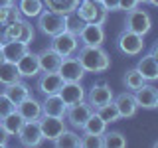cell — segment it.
Wrapping results in <instances>:
<instances>
[{
  "mask_svg": "<svg viewBox=\"0 0 158 148\" xmlns=\"http://www.w3.org/2000/svg\"><path fill=\"white\" fill-rule=\"evenodd\" d=\"M38 61H40V71L42 73H52V71H57L59 63H61V56L56 53L52 47H46L44 51L38 53Z\"/></svg>",
  "mask_w": 158,
  "mask_h": 148,
  "instance_id": "obj_21",
  "label": "cell"
},
{
  "mask_svg": "<svg viewBox=\"0 0 158 148\" xmlns=\"http://www.w3.org/2000/svg\"><path fill=\"white\" fill-rule=\"evenodd\" d=\"M57 73L63 77V81H81L85 75V69L81 67V63L77 61V57H61V63L57 67Z\"/></svg>",
  "mask_w": 158,
  "mask_h": 148,
  "instance_id": "obj_10",
  "label": "cell"
},
{
  "mask_svg": "<svg viewBox=\"0 0 158 148\" xmlns=\"http://www.w3.org/2000/svg\"><path fill=\"white\" fill-rule=\"evenodd\" d=\"M152 28V18L146 10L142 8H132L127 12V18H125V30L128 32H135L138 36H146Z\"/></svg>",
  "mask_w": 158,
  "mask_h": 148,
  "instance_id": "obj_4",
  "label": "cell"
},
{
  "mask_svg": "<svg viewBox=\"0 0 158 148\" xmlns=\"http://www.w3.org/2000/svg\"><path fill=\"white\" fill-rule=\"evenodd\" d=\"M4 95H6L14 105H18L20 101H24L26 97H30V87L22 81H16V83H10V85H4Z\"/></svg>",
  "mask_w": 158,
  "mask_h": 148,
  "instance_id": "obj_23",
  "label": "cell"
},
{
  "mask_svg": "<svg viewBox=\"0 0 158 148\" xmlns=\"http://www.w3.org/2000/svg\"><path fill=\"white\" fill-rule=\"evenodd\" d=\"M101 4L107 12H117L118 10V0H101Z\"/></svg>",
  "mask_w": 158,
  "mask_h": 148,
  "instance_id": "obj_37",
  "label": "cell"
},
{
  "mask_svg": "<svg viewBox=\"0 0 158 148\" xmlns=\"http://www.w3.org/2000/svg\"><path fill=\"white\" fill-rule=\"evenodd\" d=\"M10 4H14V0H0V6H10Z\"/></svg>",
  "mask_w": 158,
  "mask_h": 148,
  "instance_id": "obj_40",
  "label": "cell"
},
{
  "mask_svg": "<svg viewBox=\"0 0 158 148\" xmlns=\"http://www.w3.org/2000/svg\"><path fill=\"white\" fill-rule=\"evenodd\" d=\"M34 36H36V32H34V26L28 22V20H22L20 22V36H18V42L22 43H32L34 42Z\"/></svg>",
  "mask_w": 158,
  "mask_h": 148,
  "instance_id": "obj_33",
  "label": "cell"
},
{
  "mask_svg": "<svg viewBox=\"0 0 158 148\" xmlns=\"http://www.w3.org/2000/svg\"><path fill=\"white\" fill-rule=\"evenodd\" d=\"M91 115H93V107L89 105L85 99H83V101H79V103H75V105H69L65 109V117H67L69 125L75 126V128H83L85 121Z\"/></svg>",
  "mask_w": 158,
  "mask_h": 148,
  "instance_id": "obj_8",
  "label": "cell"
},
{
  "mask_svg": "<svg viewBox=\"0 0 158 148\" xmlns=\"http://www.w3.org/2000/svg\"><path fill=\"white\" fill-rule=\"evenodd\" d=\"M113 103L117 105L118 109V115H121V118H131V117H135L136 115V101H135V95L132 93H121V95H117V97H113Z\"/></svg>",
  "mask_w": 158,
  "mask_h": 148,
  "instance_id": "obj_19",
  "label": "cell"
},
{
  "mask_svg": "<svg viewBox=\"0 0 158 148\" xmlns=\"http://www.w3.org/2000/svg\"><path fill=\"white\" fill-rule=\"evenodd\" d=\"M79 20H81L83 24H97V26H103L107 20V10L103 8L101 2H97V0H81V2L77 4L75 8Z\"/></svg>",
  "mask_w": 158,
  "mask_h": 148,
  "instance_id": "obj_3",
  "label": "cell"
},
{
  "mask_svg": "<svg viewBox=\"0 0 158 148\" xmlns=\"http://www.w3.org/2000/svg\"><path fill=\"white\" fill-rule=\"evenodd\" d=\"M4 61V56H2V49H0V63Z\"/></svg>",
  "mask_w": 158,
  "mask_h": 148,
  "instance_id": "obj_41",
  "label": "cell"
},
{
  "mask_svg": "<svg viewBox=\"0 0 158 148\" xmlns=\"http://www.w3.org/2000/svg\"><path fill=\"white\" fill-rule=\"evenodd\" d=\"M97 2H101V0H97Z\"/></svg>",
  "mask_w": 158,
  "mask_h": 148,
  "instance_id": "obj_42",
  "label": "cell"
},
{
  "mask_svg": "<svg viewBox=\"0 0 158 148\" xmlns=\"http://www.w3.org/2000/svg\"><path fill=\"white\" fill-rule=\"evenodd\" d=\"M136 6H138V0H118V10H125V12L136 8Z\"/></svg>",
  "mask_w": 158,
  "mask_h": 148,
  "instance_id": "obj_36",
  "label": "cell"
},
{
  "mask_svg": "<svg viewBox=\"0 0 158 148\" xmlns=\"http://www.w3.org/2000/svg\"><path fill=\"white\" fill-rule=\"evenodd\" d=\"M136 71L142 75V79L144 81H156L158 79V59L154 53H146V56H142L140 59H138L136 63Z\"/></svg>",
  "mask_w": 158,
  "mask_h": 148,
  "instance_id": "obj_15",
  "label": "cell"
},
{
  "mask_svg": "<svg viewBox=\"0 0 158 148\" xmlns=\"http://www.w3.org/2000/svg\"><path fill=\"white\" fill-rule=\"evenodd\" d=\"M63 77L59 75L57 71H52V73H44L42 77L38 79V91L44 93V95H56L59 93V89L63 87Z\"/></svg>",
  "mask_w": 158,
  "mask_h": 148,
  "instance_id": "obj_17",
  "label": "cell"
},
{
  "mask_svg": "<svg viewBox=\"0 0 158 148\" xmlns=\"http://www.w3.org/2000/svg\"><path fill=\"white\" fill-rule=\"evenodd\" d=\"M0 49H2V56H4L6 61H14V63H16L30 47H28V43H22V42H18V39H12V42L0 43Z\"/></svg>",
  "mask_w": 158,
  "mask_h": 148,
  "instance_id": "obj_22",
  "label": "cell"
},
{
  "mask_svg": "<svg viewBox=\"0 0 158 148\" xmlns=\"http://www.w3.org/2000/svg\"><path fill=\"white\" fill-rule=\"evenodd\" d=\"M113 97H115V93H113V89L109 87L107 83H95L87 93V103L93 107V111H95L97 107L111 103Z\"/></svg>",
  "mask_w": 158,
  "mask_h": 148,
  "instance_id": "obj_12",
  "label": "cell"
},
{
  "mask_svg": "<svg viewBox=\"0 0 158 148\" xmlns=\"http://www.w3.org/2000/svg\"><path fill=\"white\" fill-rule=\"evenodd\" d=\"M20 77H36L40 73V61H38V53H32L28 49L22 57L16 61Z\"/></svg>",
  "mask_w": 158,
  "mask_h": 148,
  "instance_id": "obj_18",
  "label": "cell"
},
{
  "mask_svg": "<svg viewBox=\"0 0 158 148\" xmlns=\"http://www.w3.org/2000/svg\"><path fill=\"white\" fill-rule=\"evenodd\" d=\"M123 81H125L127 89H132V91H136V89L140 87L142 83H144V79H142V75L136 71V67H135V69H128V71L125 73V79H123Z\"/></svg>",
  "mask_w": 158,
  "mask_h": 148,
  "instance_id": "obj_32",
  "label": "cell"
},
{
  "mask_svg": "<svg viewBox=\"0 0 158 148\" xmlns=\"http://www.w3.org/2000/svg\"><path fill=\"white\" fill-rule=\"evenodd\" d=\"M103 146L105 148H125L127 146V138L123 136V132H117V130H105L103 132Z\"/></svg>",
  "mask_w": 158,
  "mask_h": 148,
  "instance_id": "obj_30",
  "label": "cell"
},
{
  "mask_svg": "<svg viewBox=\"0 0 158 148\" xmlns=\"http://www.w3.org/2000/svg\"><path fill=\"white\" fill-rule=\"evenodd\" d=\"M14 109H16V105H14V103L4 95V91H2V93H0V118H4L6 115H10Z\"/></svg>",
  "mask_w": 158,
  "mask_h": 148,
  "instance_id": "obj_35",
  "label": "cell"
},
{
  "mask_svg": "<svg viewBox=\"0 0 158 148\" xmlns=\"http://www.w3.org/2000/svg\"><path fill=\"white\" fill-rule=\"evenodd\" d=\"M38 28H40L42 34L53 38V36H57V34L69 30V16L67 14L53 12V10H44L38 16Z\"/></svg>",
  "mask_w": 158,
  "mask_h": 148,
  "instance_id": "obj_2",
  "label": "cell"
},
{
  "mask_svg": "<svg viewBox=\"0 0 158 148\" xmlns=\"http://www.w3.org/2000/svg\"><path fill=\"white\" fill-rule=\"evenodd\" d=\"M95 113L107 122V125H111V122H117L118 118H121V115H118V109H117V105H115L113 101H111V103H107V105L97 107V109H95Z\"/></svg>",
  "mask_w": 158,
  "mask_h": 148,
  "instance_id": "obj_29",
  "label": "cell"
},
{
  "mask_svg": "<svg viewBox=\"0 0 158 148\" xmlns=\"http://www.w3.org/2000/svg\"><path fill=\"white\" fill-rule=\"evenodd\" d=\"M135 101H136V105L140 109H146V111L156 109L158 107V91H156V87L144 81L135 91Z\"/></svg>",
  "mask_w": 158,
  "mask_h": 148,
  "instance_id": "obj_11",
  "label": "cell"
},
{
  "mask_svg": "<svg viewBox=\"0 0 158 148\" xmlns=\"http://www.w3.org/2000/svg\"><path fill=\"white\" fill-rule=\"evenodd\" d=\"M18 138H20V144L26 148H36L42 144L44 138H42V130H40L38 121H24V125L18 132Z\"/></svg>",
  "mask_w": 158,
  "mask_h": 148,
  "instance_id": "obj_9",
  "label": "cell"
},
{
  "mask_svg": "<svg viewBox=\"0 0 158 148\" xmlns=\"http://www.w3.org/2000/svg\"><path fill=\"white\" fill-rule=\"evenodd\" d=\"M57 95L61 97V101L69 107V105H75V103L85 99V89L81 87V81H65Z\"/></svg>",
  "mask_w": 158,
  "mask_h": 148,
  "instance_id": "obj_14",
  "label": "cell"
},
{
  "mask_svg": "<svg viewBox=\"0 0 158 148\" xmlns=\"http://www.w3.org/2000/svg\"><path fill=\"white\" fill-rule=\"evenodd\" d=\"M65 109L67 105L61 101V97L57 95H46V99L42 101V115L49 117H65Z\"/></svg>",
  "mask_w": 158,
  "mask_h": 148,
  "instance_id": "obj_20",
  "label": "cell"
},
{
  "mask_svg": "<svg viewBox=\"0 0 158 148\" xmlns=\"http://www.w3.org/2000/svg\"><path fill=\"white\" fill-rule=\"evenodd\" d=\"M101 136H99V134H89V132H83V134L79 136V146H83V148H101L103 146V138Z\"/></svg>",
  "mask_w": 158,
  "mask_h": 148,
  "instance_id": "obj_34",
  "label": "cell"
},
{
  "mask_svg": "<svg viewBox=\"0 0 158 148\" xmlns=\"http://www.w3.org/2000/svg\"><path fill=\"white\" fill-rule=\"evenodd\" d=\"M0 125L4 126V130H6L10 136H18L20 128H22V125H24V118L20 117L16 113V109H14L10 115H6L4 118H0Z\"/></svg>",
  "mask_w": 158,
  "mask_h": 148,
  "instance_id": "obj_27",
  "label": "cell"
},
{
  "mask_svg": "<svg viewBox=\"0 0 158 148\" xmlns=\"http://www.w3.org/2000/svg\"><path fill=\"white\" fill-rule=\"evenodd\" d=\"M16 113L24 121H38V118L42 117V103L30 95L16 105Z\"/></svg>",
  "mask_w": 158,
  "mask_h": 148,
  "instance_id": "obj_16",
  "label": "cell"
},
{
  "mask_svg": "<svg viewBox=\"0 0 158 148\" xmlns=\"http://www.w3.org/2000/svg\"><path fill=\"white\" fill-rule=\"evenodd\" d=\"M8 138H10V134L4 130V126L0 125V146H6L8 144Z\"/></svg>",
  "mask_w": 158,
  "mask_h": 148,
  "instance_id": "obj_38",
  "label": "cell"
},
{
  "mask_svg": "<svg viewBox=\"0 0 158 148\" xmlns=\"http://www.w3.org/2000/svg\"><path fill=\"white\" fill-rule=\"evenodd\" d=\"M40 130H42V138L44 140L53 142L56 138L65 130V122H63V117H49V115H42L38 118Z\"/></svg>",
  "mask_w": 158,
  "mask_h": 148,
  "instance_id": "obj_7",
  "label": "cell"
},
{
  "mask_svg": "<svg viewBox=\"0 0 158 148\" xmlns=\"http://www.w3.org/2000/svg\"><path fill=\"white\" fill-rule=\"evenodd\" d=\"M75 57L85 73H103L111 67V57L101 46H83Z\"/></svg>",
  "mask_w": 158,
  "mask_h": 148,
  "instance_id": "obj_1",
  "label": "cell"
},
{
  "mask_svg": "<svg viewBox=\"0 0 158 148\" xmlns=\"http://www.w3.org/2000/svg\"><path fill=\"white\" fill-rule=\"evenodd\" d=\"M49 47H52L56 53H59L61 57L73 56V53L77 51V47H79V38H77L75 32H71V30H65V32H61V34H57V36L52 38V43H49Z\"/></svg>",
  "mask_w": 158,
  "mask_h": 148,
  "instance_id": "obj_5",
  "label": "cell"
},
{
  "mask_svg": "<svg viewBox=\"0 0 158 148\" xmlns=\"http://www.w3.org/2000/svg\"><path fill=\"white\" fill-rule=\"evenodd\" d=\"M81 130L83 132H89V134H99V136H101L103 132L107 130V122L103 121V118L99 117L95 111H93V115L85 121V125H83Z\"/></svg>",
  "mask_w": 158,
  "mask_h": 148,
  "instance_id": "obj_28",
  "label": "cell"
},
{
  "mask_svg": "<svg viewBox=\"0 0 158 148\" xmlns=\"http://www.w3.org/2000/svg\"><path fill=\"white\" fill-rule=\"evenodd\" d=\"M77 38L83 46H101L105 42V30L97 24H83L77 32Z\"/></svg>",
  "mask_w": 158,
  "mask_h": 148,
  "instance_id": "obj_13",
  "label": "cell"
},
{
  "mask_svg": "<svg viewBox=\"0 0 158 148\" xmlns=\"http://www.w3.org/2000/svg\"><path fill=\"white\" fill-rule=\"evenodd\" d=\"M42 2H44V6H48V10H53V12L71 16L81 0H42Z\"/></svg>",
  "mask_w": 158,
  "mask_h": 148,
  "instance_id": "obj_24",
  "label": "cell"
},
{
  "mask_svg": "<svg viewBox=\"0 0 158 148\" xmlns=\"http://www.w3.org/2000/svg\"><path fill=\"white\" fill-rule=\"evenodd\" d=\"M117 47L121 53L125 56H138L144 49V36H138L135 32H128V30H123L117 38Z\"/></svg>",
  "mask_w": 158,
  "mask_h": 148,
  "instance_id": "obj_6",
  "label": "cell"
},
{
  "mask_svg": "<svg viewBox=\"0 0 158 148\" xmlns=\"http://www.w3.org/2000/svg\"><path fill=\"white\" fill-rule=\"evenodd\" d=\"M152 4V6H158V0H138V4Z\"/></svg>",
  "mask_w": 158,
  "mask_h": 148,
  "instance_id": "obj_39",
  "label": "cell"
},
{
  "mask_svg": "<svg viewBox=\"0 0 158 148\" xmlns=\"http://www.w3.org/2000/svg\"><path fill=\"white\" fill-rule=\"evenodd\" d=\"M44 2L42 0H20L18 2V10L24 18H38L44 12Z\"/></svg>",
  "mask_w": 158,
  "mask_h": 148,
  "instance_id": "obj_25",
  "label": "cell"
},
{
  "mask_svg": "<svg viewBox=\"0 0 158 148\" xmlns=\"http://www.w3.org/2000/svg\"><path fill=\"white\" fill-rule=\"evenodd\" d=\"M53 144H56L57 148H77L79 146V134L65 128V130L53 140Z\"/></svg>",
  "mask_w": 158,
  "mask_h": 148,
  "instance_id": "obj_31",
  "label": "cell"
},
{
  "mask_svg": "<svg viewBox=\"0 0 158 148\" xmlns=\"http://www.w3.org/2000/svg\"><path fill=\"white\" fill-rule=\"evenodd\" d=\"M16 81H20V73H18L16 63L4 59L0 63V83L2 85H10V83H16Z\"/></svg>",
  "mask_w": 158,
  "mask_h": 148,
  "instance_id": "obj_26",
  "label": "cell"
}]
</instances>
